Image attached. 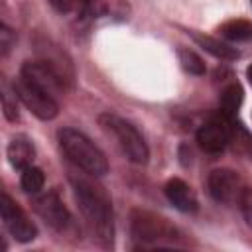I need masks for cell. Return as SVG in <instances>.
<instances>
[{
    "label": "cell",
    "mask_w": 252,
    "mask_h": 252,
    "mask_svg": "<svg viewBox=\"0 0 252 252\" xmlns=\"http://www.w3.org/2000/svg\"><path fill=\"white\" fill-rule=\"evenodd\" d=\"M8 161L12 167L16 169H26L28 165H32L33 161V156H35V150L32 146V142L26 138V136H16L10 144H8Z\"/></svg>",
    "instance_id": "8fae6325"
},
{
    "label": "cell",
    "mask_w": 252,
    "mask_h": 252,
    "mask_svg": "<svg viewBox=\"0 0 252 252\" xmlns=\"http://www.w3.org/2000/svg\"><path fill=\"white\" fill-rule=\"evenodd\" d=\"M246 75H248V81H250V85H252V65L248 67V71H246Z\"/></svg>",
    "instance_id": "44dd1931"
},
{
    "label": "cell",
    "mask_w": 252,
    "mask_h": 252,
    "mask_svg": "<svg viewBox=\"0 0 252 252\" xmlns=\"http://www.w3.org/2000/svg\"><path fill=\"white\" fill-rule=\"evenodd\" d=\"M232 118L220 114L211 120H207L197 130V144L207 154H220L228 146L232 138Z\"/></svg>",
    "instance_id": "5b68a950"
},
{
    "label": "cell",
    "mask_w": 252,
    "mask_h": 252,
    "mask_svg": "<svg viewBox=\"0 0 252 252\" xmlns=\"http://www.w3.org/2000/svg\"><path fill=\"white\" fill-rule=\"evenodd\" d=\"M33 211L55 230L65 232L71 226V215L55 191L41 193L33 199Z\"/></svg>",
    "instance_id": "ba28073f"
},
{
    "label": "cell",
    "mask_w": 252,
    "mask_h": 252,
    "mask_svg": "<svg viewBox=\"0 0 252 252\" xmlns=\"http://www.w3.org/2000/svg\"><path fill=\"white\" fill-rule=\"evenodd\" d=\"M16 43V33L8 28V26H0V53L8 55V51L12 49V45Z\"/></svg>",
    "instance_id": "d6986e66"
},
{
    "label": "cell",
    "mask_w": 252,
    "mask_h": 252,
    "mask_svg": "<svg viewBox=\"0 0 252 252\" xmlns=\"http://www.w3.org/2000/svg\"><path fill=\"white\" fill-rule=\"evenodd\" d=\"M0 215H2V222H4L6 230L18 242H32L37 236L35 224L6 193H2V197H0Z\"/></svg>",
    "instance_id": "52a82bcc"
},
{
    "label": "cell",
    "mask_w": 252,
    "mask_h": 252,
    "mask_svg": "<svg viewBox=\"0 0 252 252\" xmlns=\"http://www.w3.org/2000/svg\"><path fill=\"white\" fill-rule=\"evenodd\" d=\"M14 94L18 96V100H22V104L39 120H53L59 112V104L55 100V96L43 93L41 89L26 83L24 79H18L14 85Z\"/></svg>",
    "instance_id": "277c9868"
},
{
    "label": "cell",
    "mask_w": 252,
    "mask_h": 252,
    "mask_svg": "<svg viewBox=\"0 0 252 252\" xmlns=\"http://www.w3.org/2000/svg\"><path fill=\"white\" fill-rule=\"evenodd\" d=\"M179 63L191 75H205V71H207L203 59L191 49H179Z\"/></svg>",
    "instance_id": "2e32d148"
},
{
    "label": "cell",
    "mask_w": 252,
    "mask_h": 252,
    "mask_svg": "<svg viewBox=\"0 0 252 252\" xmlns=\"http://www.w3.org/2000/svg\"><path fill=\"white\" fill-rule=\"evenodd\" d=\"M51 6L63 14H69V12H83L93 0H49Z\"/></svg>",
    "instance_id": "e0dca14e"
},
{
    "label": "cell",
    "mask_w": 252,
    "mask_h": 252,
    "mask_svg": "<svg viewBox=\"0 0 252 252\" xmlns=\"http://www.w3.org/2000/svg\"><path fill=\"white\" fill-rule=\"evenodd\" d=\"M240 102H242V89L238 85H228L220 94V114L232 118L238 112Z\"/></svg>",
    "instance_id": "4fadbf2b"
},
{
    "label": "cell",
    "mask_w": 252,
    "mask_h": 252,
    "mask_svg": "<svg viewBox=\"0 0 252 252\" xmlns=\"http://www.w3.org/2000/svg\"><path fill=\"white\" fill-rule=\"evenodd\" d=\"M20 79L41 89L43 93L57 96L63 91V75L51 65V61H28L22 67Z\"/></svg>",
    "instance_id": "8992f818"
},
{
    "label": "cell",
    "mask_w": 252,
    "mask_h": 252,
    "mask_svg": "<svg viewBox=\"0 0 252 252\" xmlns=\"http://www.w3.org/2000/svg\"><path fill=\"white\" fill-rule=\"evenodd\" d=\"M220 35L230 41H246L252 37V24L246 20H230L220 26Z\"/></svg>",
    "instance_id": "7c38bea8"
},
{
    "label": "cell",
    "mask_w": 252,
    "mask_h": 252,
    "mask_svg": "<svg viewBox=\"0 0 252 252\" xmlns=\"http://www.w3.org/2000/svg\"><path fill=\"white\" fill-rule=\"evenodd\" d=\"M165 197L167 201L181 213H195L199 203H197V197L193 193V189L183 181V179H169L165 183Z\"/></svg>",
    "instance_id": "30bf717a"
},
{
    "label": "cell",
    "mask_w": 252,
    "mask_h": 252,
    "mask_svg": "<svg viewBox=\"0 0 252 252\" xmlns=\"http://www.w3.org/2000/svg\"><path fill=\"white\" fill-rule=\"evenodd\" d=\"M100 124L116 138L118 146L122 148V152L126 154V158L132 163H140L144 165L150 158V148L144 140V136L138 132V128L134 124H130L128 120L116 116V114H102L100 116Z\"/></svg>",
    "instance_id": "3957f363"
},
{
    "label": "cell",
    "mask_w": 252,
    "mask_h": 252,
    "mask_svg": "<svg viewBox=\"0 0 252 252\" xmlns=\"http://www.w3.org/2000/svg\"><path fill=\"white\" fill-rule=\"evenodd\" d=\"M45 183V177H43V171L35 165H28L26 169H22V177H20V185L26 193L30 195H37L41 191Z\"/></svg>",
    "instance_id": "5bb4252c"
},
{
    "label": "cell",
    "mask_w": 252,
    "mask_h": 252,
    "mask_svg": "<svg viewBox=\"0 0 252 252\" xmlns=\"http://www.w3.org/2000/svg\"><path fill=\"white\" fill-rule=\"evenodd\" d=\"M195 39L209 51L213 53L215 57H220V59H236L240 53L236 51V47H230L228 43H222L219 39H213V37H205V35H195Z\"/></svg>",
    "instance_id": "9a60e30c"
},
{
    "label": "cell",
    "mask_w": 252,
    "mask_h": 252,
    "mask_svg": "<svg viewBox=\"0 0 252 252\" xmlns=\"http://www.w3.org/2000/svg\"><path fill=\"white\" fill-rule=\"evenodd\" d=\"M238 205L242 209V215H244L246 222L252 226V187H244L242 189V195L238 199Z\"/></svg>",
    "instance_id": "ac0fdd59"
},
{
    "label": "cell",
    "mask_w": 252,
    "mask_h": 252,
    "mask_svg": "<svg viewBox=\"0 0 252 252\" xmlns=\"http://www.w3.org/2000/svg\"><path fill=\"white\" fill-rule=\"evenodd\" d=\"M2 102H4V114H6V118H8L10 122H16V120H18V110H16V106H12V102L8 100V94L2 96Z\"/></svg>",
    "instance_id": "ffe728a7"
},
{
    "label": "cell",
    "mask_w": 252,
    "mask_h": 252,
    "mask_svg": "<svg viewBox=\"0 0 252 252\" xmlns=\"http://www.w3.org/2000/svg\"><path fill=\"white\" fill-rule=\"evenodd\" d=\"M57 138H59V146H61L63 154L67 156V159L71 163H75L79 169H83L85 173H89L93 177H100L108 171L106 156L83 132H79L75 128H63V130H59Z\"/></svg>",
    "instance_id": "7a4b0ae2"
},
{
    "label": "cell",
    "mask_w": 252,
    "mask_h": 252,
    "mask_svg": "<svg viewBox=\"0 0 252 252\" xmlns=\"http://www.w3.org/2000/svg\"><path fill=\"white\" fill-rule=\"evenodd\" d=\"M207 187H209L211 197L217 203H224V205L236 203L242 195V189H244L240 177L232 169H224V167L209 173Z\"/></svg>",
    "instance_id": "9c48e42d"
},
{
    "label": "cell",
    "mask_w": 252,
    "mask_h": 252,
    "mask_svg": "<svg viewBox=\"0 0 252 252\" xmlns=\"http://www.w3.org/2000/svg\"><path fill=\"white\" fill-rule=\"evenodd\" d=\"M73 195L79 205V211L91 228V232L104 244L112 242L114 236V220H112V205L106 191L85 177H71Z\"/></svg>",
    "instance_id": "6da1fadb"
}]
</instances>
